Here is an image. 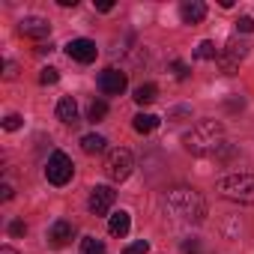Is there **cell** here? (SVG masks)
Returning <instances> with one entry per match:
<instances>
[{"label": "cell", "mask_w": 254, "mask_h": 254, "mask_svg": "<svg viewBox=\"0 0 254 254\" xmlns=\"http://www.w3.org/2000/svg\"><path fill=\"white\" fill-rule=\"evenodd\" d=\"M171 69L177 72V78H180V81H186V78H189V66H186L183 60H174V66H171Z\"/></svg>", "instance_id": "obj_25"}, {"label": "cell", "mask_w": 254, "mask_h": 254, "mask_svg": "<svg viewBox=\"0 0 254 254\" xmlns=\"http://www.w3.org/2000/svg\"><path fill=\"white\" fill-rule=\"evenodd\" d=\"M245 54H248V45H245V42L230 39V42H227V48H224V54L218 57L221 72H224V75H233V72H236V66H239V60H245Z\"/></svg>", "instance_id": "obj_6"}, {"label": "cell", "mask_w": 254, "mask_h": 254, "mask_svg": "<svg viewBox=\"0 0 254 254\" xmlns=\"http://www.w3.org/2000/svg\"><path fill=\"white\" fill-rule=\"evenodd\" d=\"M57 81H60V72H57V69H51V66H48V69H42V72H39V84H45V87H48V84H57Z\"/></svg>", "instance_id": "obj_22"}, {"label": "cell", "mask_w": 254, "mask_h": 254, "mask_svg": "<svg viewBox=\"0 0 254 254\" xmlns=\"http://www.w3.org/2000/svg\"><path fill=\"white\" fill-rule=\"evenodd\" d=\"M96 9H99V12H111V9H114V3H108V0H105V3H99Z\"/></svg>", "instance_id": "obj_28"}, {"label": "cell", "mask_w": 254, "mask_h": 254, "mask_svg": "<svg viewBox=\"0 0 254 254\" xmlns=\"http://www.w3.org/2000/svg\"><path fill=\"white\" fill-rule=\"evenodd\" d=\"M99 90L105 93V96H120L123 90H126V72H120V69H105V72H99Z\"/></svg>", "instance_id": "obj_7"}, {"label": "cell", "mask_w": 254, "mask_h": 254, "mask_svg": "<svg viewBox=\"0 0 254 254\" xmlns=\"http://www.w3.org/2000/svg\"><path fill=\"white\" fill-rule=\"evenodd\" d=\"M147 251H150V242L147 239H138V242H132V245L123 248V254H147Z\"/></svg>", "instance_id": "obj_21"}, {"label": "cell", "mask_w": 254, "mask_h": 254, "mask_svg": "<svg viewBox=\"0 0 254 254\" xmlns=\"http://www.w3.org/2000/svg\"><path fill=\"white\" fill-rule=\"evenodd\" d=\"M194 57H197V60H215V57H218V51H215V42H209V39H203V42L197 45V51H194Z\"/></svg>", "instance_id": "obj_19"}, {"label": "cell", "mask_w": 254, "mask_h": 254, "mask_svg": "<svg viewBox=\"0 0 254 254\" xmlns=\"http://www.w3.org/2000/svg\"><path fill=\"white\" fill-rule=\"evenodd\" d=\"M57 120L60 123H78V102L72 99V96H63L60 102H57Z\"/></svg>", "instance_id": "obj_14"}, {"label": "cell", "mask_w": 254, "mask_h": 254, "mask_svg": "<svg viewBox=\"0 0 254 254\" xmlns=\"http://www.w3.org/2000/svg\"><path fill=\"white\" fill-rule=\"evenodd\" d=\"M180 18L186 24H200L206 18V6L200 3V0H186V3L180 6Z\"/></svg>", "instance_id": "obj_12"}, {"label": "cell", "mask_w": 254, "mask_h": 254, "mask_svg": "<svg viewBox=\"0 0 254 254\" xmlns=\"http://www.w3.org/2000/svg\"><path fill=\"white\" fill-rule=\"evenodd\" d=\"M81 254H108V251H105L102 239H96V236H84V239H81Z\"/></svg>", "instance_id": "obj_18"}, {"label": "cell", "mask_w": 254, "mask_h": 254, "mask_svg": "<svg viewBox=\"0 0 254 254\" xmlns=\"http://www.w3.org/2000/svg\"><path fill=\"white\" fill-rule=\"evenodd\" d=\"M236 30H239V33H251V30H254V18H251V15H242V18L236 21Z\"/></svg>", "instance_id": "obj_24"}, {"label": "cell", "mask_w": 254, "mask_h": 254, "mask_svg": "<svg viewBox=\"0 0 254 254\" xmlns=\"http://www.w3.org/2000/svg\"><path fill=\"white\" fill-rule=\"evenodd\" d=\"M21 123H24V120H21L18 114H9V117L3 120V129H6V132H18V129H21Z\"/></svg>", "instance_id": "obj_23"}, {"label": "cell", "mask_w": 254, "mask_h": 254, "mask_svg": "<svg viewBox=\"0 0 254 254\" xmlns=\"http://www.w3.org/2000/svg\"><path fill=\"white\" fill-rule=\"evenodd\" d=\"M156 126H159V117H153V114H138L135 117V132H141V135L156 132Z\"/></svg>", "instance_id": "obj_16"}, {"label": "cell", "mask_w": 254, "mask_h": 254, "mask_svg": "<svg viewBox=\"0 0 254 254\" xmlns=\"http://www.w3.org/2000/svg\"><path fill=\"white\" fill-rule=\"evenodd\" d=\"M105 114H108V105L99 99V102H93V105H90V111H87V120H90V123H102V120H105Z\"/></svg>", "instance_id": "obj_20"}, {"label": "cell", "mask_w": 254, "mask_h": 254, "mask_svg": "<svg viewBox=\"0 0 254 254\" xmlns=\"http://www.w3.org/2000/svg\"><path fill=\"white\" fill-rule=\"evenodd\" d=\"M215 191L224 200H233V203H254V177H248V174L221 177L215 183Z\"/></svg>", "instance_id": "obj_3"}, {"label": "cell", "mask_w": 254, "mask_h": 254, "mask_svg": "<svg viewBox=\"0 0 254 254\" xmlns=\"http://www.w3.org/2000/svg\"><path fill=\"white\" fill-rule=\"evenodd\" d=\"M66 54L72 57V60H78V63H93L96 60V54H99V48H96V42L93 39H72L69 45H66Z\"/></svg>", "instance_id": "obj_8"}, {"label": "cell", "mask_w": 254, "mask_h": 254, "mask_svg": "<svg viewBox=\"0 0 254 254\" xmlns=\"http://www.w3.org/2000/svg\"><path fill=\"white\" fill-rule=\"evenodd\" d=\"M156 96H159V90H156V84H141L138 90H135V102L138 105H150V102H156Z\"/></svg>", "instance_id": "obj_17"}, {"label": "cell", "mask_w": 254, "mask_h": 254, "mask_svg": "<svg viewBox=\"0 0 254 254\" xmlns=\"http://www.w3.org/2000/svg\"><path fill=\"white\" fill-rule=\"evenodd\" d=\"M129 227H132V218H129V212H126V209L114 212L111 221H108V233H111V236H120V239L129 233Z\"/></svg>", "instance_id": "obj_13"}, {"label": "cell", "mask_w": 254, "mask_h": 254, "mask_svg": "<svg viewBox=\"0 0 254 254\" xmlns=\"http://www.w3.org/2000/svg\"><path fill=\"white\" fill-rule=\"evenodd\" d=\"M132 168H135V159H132L129 150H123V147L111 150L108 159H105V174H108L111 183H126L132 177Z\"/></svg>", "instance_id": "obj_4"}, {"label": "cell", "mask_w": 254, "mask_h": 254, "mask_svg": "<svg viewBox=\"0 0 254 254\" xmlns=\"http://www.w3.org/2000/svg\"><path fill=\"white\" fill-rule=\"evenodd\" d=\"M18 30H21L24 36H30V39H45V36H51V24H48L45 18H39V15H24V18L18 21Z\"/></svg>", "instance_id": "obj_10"}, {"label": "cell", "mask_w": 254, "mask_h": 254, "mask_svg": "<svg viewBox=\"0 0 254 254\" xmlns=\"http://www.w3.org/2000/svg\"><path fill=\"white\" fill-rule=\"evenodd\" d=\"M183 147L191 156H221L224 153V129L215 120H200L191 126V132H186Z\"/></svg>", "instance_id": "obj_1"}, {"label": "cell", "mask_w": 254, "mask_h": 254, "mask_svg": "<svg viewBox=\"0 0 254 254\" xmlns=\"http://www.w3.org/2000/svg\"><path fill=\"white\" fill-rule=\"evenodd\" d=\"M6 78H15V63H6Z\"/></svg>", "instance_id": "obj_29"}, {"label": "cell", "mask_w": 254, "mask_h": 254, "mask_svg": "<svg viewBox=\"0 0 254 254\" xmlns=\"http://www.w3.org/2000/svg\"><path fill=\"white\" fill-rule=\"evenodd\" d=\"M105 138L102 135H84L81 138V150L87 153V156H96V153H105Z\"/></svg>", "instance_id": "obj_15"}, {"label": "cell", "mask_w": 254, "mask_h": 254, "mask_svg": "<svg viewBox=\"0 0 254 254\" xmlns=\"http://www.w3.org/2000/svg\"><path fill=\"white\" fill-rule=\"evenodd\" d=\"M0 197H3V200L12 197V186H9V183H3V189H0Z\"/></svg>", "instance_id": "obj_27"}, {"label": "cell", "mask_w": 254, "mask_h": 254, "mask_svg": "<svg viewBox=\"0 0 254 254\" xmlns=\"http://www.w3.org/2000/svg\"><path fill=\"white\" fill-rule=\"evenodd\" d=\"M27 233V224L24 221H12L9 224V236H24Z\"/></svg>", "instance_id": "obj_26"}, {"label": "cell", "mask_w": 254, "mask_h": 254, "mask_svg": "<svg viewBox=\"0 0 254 254\" xmlns=\"http://www.w3.org/2000/svg\"><path fill=\"white\" fill-rule=\"evenodd\" d=\"M72 236H75V227H72L69 221H54V224H51V230H48V242H51L54 248L69 245V242H72Z\"/></svg>", "instance_id": "obj_11"}, {"label": "cell", "mask_w": 254, "mask_h": 254, "mask_svg": "<svg viewBox=\"0 0 254 254\" xmlns=\"http://www.w3.org/2000/svg\"><path fill=\"white\" fill-rule=\"evenodd\" d=\"M0 254H18L15 248H9V245H3V248H0Z\"/></svg>", "instance_id": "obj_30"}, {"label": "cell", "mask_w": 254, "mask_h": 254, "mask_svg": "<svg viewBox=\"0 0 254 254\" xmlns=\"http://www.w3.org/2000/svg\"><path fill=\"white\" fill-rule=\"evenodd\" d=\"M72 171H75V165H72V159L66 153H60V150L51 153V159L45 165V177H48L51 186H66L72 180Z\"/></svg>", "instance_id": "obj_5"}, {"label": "cell", "mask_w": 254, "mask_h": 254, "mask_svg": "<svg viewBox=\"0 0 254 254\" xmlns=\"http://www.w3.org/2000/svg\"><path fill=\"white\" fill-rule=\"evenodd\" d=\"M165 206L180 221H200L206 215V200L194 189H174V191H168Z\"/></svg>", "instance_id": "obj_2"}, {"label": "cell", "mask_w": 254, "mask_h": 254, "mask_svg": "<svg viewBox=\"0 0 254 254\" xmlns=\"http://www.w3.org/2000/svg\"><path fill=\"white\" fill-rule=\"evenodd\" d=\"M114 200H117V191H114L111 186H96V189L90 191V209H93L96 215H105V212H111Z\"/></svg>", "instance_id": "obj_9"}]
</instances>
